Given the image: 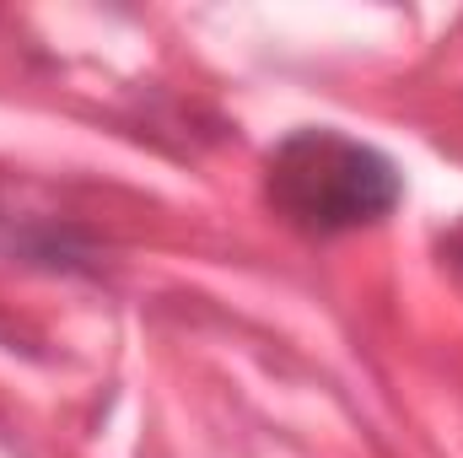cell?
Here are the masks:
<instances>
[{
  "instance_id": "6da1fadb",
  "label": "cell",
  "mask_w": 463,
  "mask_h": 458,
  "mask_svg": "<svg viewBox=\"0 0 463 458\" xmlns=\"http://www.w3.org/2000/svg\"><path fill=\"white\" fill-rule=\"evenodd\" d=\"M404 200V173L372 140L302 124L269 151V205L307 237L377 227Z\"/></svg>"
}]
</instances>
